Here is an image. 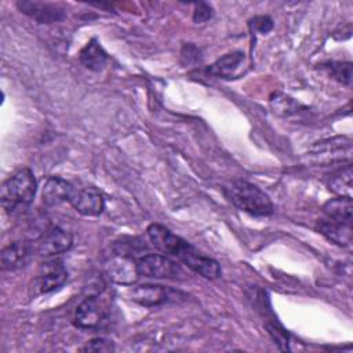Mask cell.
Masks as SVG:
<instances>
[{
	"label": "cell",
	"instance_id": "6da1fadb",
	"mask_svg": "<svg viewBox=\"0 0 353 353\" xmlns=\"http://www.w3.org/2000/svg\"><path fill=\"white\" fill-rule=\"evenodd\" d=\"M148 237L152 245L164 255H171L178 258L190 270L200 274L207 280H215L221 276L219 263L205 256L189 241L172 233L168 228L160 223H150L146 229Z\"/></svg>",
	"mask_w": 353,
	"mask_h": 353
},
{
	"label": "cell",
	"instance_id": "7a4b0ae2",
	"mask_svg": "<svg viewBox=\"0 0 353 353\" xmlns=\"http://www.w3.org/2000/svg\"><path fill=\"white\" fill-rule=\"evenodd\" d=\"M223 194L236 208L254 216H269L274 211L269 196L258 186L243 179H236L225 185Z\"/></svg>",
	"mask_w": 353,
	"mask_h": 353
},
{
	"label": "cell",
	"instance_id": "3957f363",
	"mask_svg": "<svg viewBox=\"0 0 353 353\" xmlns=\"http://www.w3.org/2000/svg\"><path fill=\"white\" fill-rule=\"evenodd\" d=\"M37 190V182L30 168H21L3 182L0 188V201L6 212L11 214L28 207Z\"/></svg>",
	"mask_w": 353,
	"mask_h": 353
},
{
	"label": "cell",
	"instance_id": "277c9868",
	"mask_svg": "<svg viewBox=\"0 0 353 353\" xmlns=\"http://www.w3.org/2000/svg\"><path fill=\"white\" fill-rule=\"evenodd\" d=\"M139 276L149 279H185V272L179 263L164 254H146L137 259Z\"/></svg>",
	"mask_w": 353,
	"mask_h": 353
},
{
	"label": "cell",
	"instance_id": "5b68a950",
	"mask_svg": "<svg viewBox=\"0 0 353 353\" xmlns=\"http://www.w3.org/2000/svg\"><path fill=\"white\" fill-rule=\"evenodd\" d=\"M72 244L73 236L70 232L59 226H51L34 241L33 248L39 255L50 258L66 252L70 250Z\"/></svg>",
	"mask_w": 353,
	"mask_h": 353
},
{
	"label": "cell",
	"instance_id": "8992f818",
	"mask_svg": "<svg viewBox=\"0 0 353 353\" xmlns=\"http://www.w3.org/2000/svg\"><path fill=\"white\" fill-rule=\"evenodd\" d=\"M130 296L134 302L142 306H156L165 302H175L185 295L178 290L160 284H143L132 288Z\"/></svg>",
	"mask_w": 353,
	"mask_h": 353
},
{
	"label": "cell",
	"instance_id": "52a82bcc",
	"mask_svg": "<svg viewBox=\"0 0 353 353\" xmlns=\"http://www.w3.org/2000/svg\"><path fill=\"white\" fill-rule=\"evenodd\" d=\"M105 272L108 277L121 285H131L138 280L139 272L137 266V261L127 254H116L113 255L105 265Z\"/></svg>",
	"mask_w": 353,
	"mask_h": 353
},
{
	"label": "cell",
	"instance_id": "ba28073f",
	"mask_svg": "<svg viewBox=\"0 0 353 353\" xmlns=\"http://www.w3.org/2000/svg\"><path fill=\"white\" fill-rule=\"evenodd\" d=\"M69 203L79 214L85 216H98L105 208L102 193L92 186L74 189Z\"/></svg>",
	"mask_w": 353,
	"mask_h": 353
},
{
	"label": "cell",
	"instance_id": "9c48e42d",
	"mask_svg": "<svg viewBox=\"0 0 353 353\" xmlns=\"http://www.w3.org/2000/svg\"><path fill=\"white\" fill-rule=\"evenodd\" d=\"M68 280V270L61 261H48L43 263L39 269L36 277V288L39 294L51 292L61 285H63Z\"/></svg>",
	"mask_w": 353,
	"mask_h": 353
},
{
	"label": "cell",
	"instance_id": "30bf717a",
	"mask_svg": "<svg viewBox=\"0 0 353 353\" xmlns=\"http://www.w3.org/2000/svg\"><path fill=\"white\" fill-rule=\"evenodd\" d=\"M106 312L97 295H88L81 301L74 313L73 324L79 328H98L105 320Z\"/></svg>",
	"mask_w": 353,
	"mask_h": 353
},
{
	"label": "cell",
	"instance_id": "8fae6325",
	"mask_svg": "<svg viewBox=\"0 0 353 353\" xmlns=\"http://www.w3.org/2000/svg\"><path fill=\"white\" fill-rule=\"evenodd\" d=\"M19 11L39 23H54L65 18V10L58 4L22 0L17 3Z\"/></svg>",
	"mask_w": 353,
	"mask_h": 353
},
{
	"label": "cell",
	"instance_id": "7c38bea8",
	"mask_svg": "<svg viewBox=\"0 0 353 353\" xmlns=\"http://www.w3.org/2000/svg\"><path fill=\"white\" fill-rule=\"evenodd\" d=\"M73 192H74V188L66 179L61 176H50L43 186V192H41L43 203L48 207H54L61 203L70 201Z\"/></svg>",
	"mask_w": 353,
	"mask_h": 353
},
{
	"label": "cell",
	"instance_id": "4fadbf2b",
	"mask_svg": "<svg viewBox=\"0 0 353 353\" xmlns=\"http://www.w3.org/2000/svg\"><path fill=\"white\" fill-rule=\"evenodd\" d=\"M34 248L28 241H14L3 248L0 254V262L3 270H17L23 268Z\"/></svg>",
	"mask_w": 353,
	"mask_h": 353
},
{
	"label": "cell",
	"instance_id": "5bb4252c",
	"mask_svg": "<svg viewBox=\"0 0 353 353\" xmlns=\"http://www.w3.org/2000/svg\"><path fill=\"white\" fill-rule=\"evenodd\" d=\"M243 62H244V54L241 51H233V52L223 55L218 61H215L207 69V72H208V74L215 76V77L233 79L237 76V72H239L240 66L243 65Z\"/></svg>",
	"mask_w": 353,
	"mask_h": 353
},
{
	"label": "cell",
	"instance_id": "9a60e30c",
	"mask_svg": "<svg viewBox=\"0 0 353 353\" xmlns=\"http://www.w3.org/2000/svg\"><path fill=\"white\" fill-rule=\"evenodd\" d=\"M316 229L330 241L338 245H349L352 243V225L335 222L331 219H321L317 222Z\"/></svg>",
	"mask_w": 353,
	"mask_h": 353
},
{
	"label": "cell",
	"instance_id": "2e32d148",
	"mask_svg": "<svg viewBox=\"0 0 353 353\" xmlns=\"http://www.w3.org/2000/svg\"><path fill=\"white\" fill-rule=\"evenodd\" d=\"M80 62L84 68L92 72H99L108 62V54L97 39H91L79 54Z\"/></svg>",
	"mask_w": 353,
	"mask_h": 353
},
{
	"label": "cell",
	"instance_id": "e0dca14e",
	"mask_svg": "<svg viewBox=\"0 0 353 353\" xmlns=\"http://www.w3.org/2000/svg\"><path fill=\"white\" fill-rule=\"evenodd\" d=\"M323 212L325 214L327 219L352 225V214H353L352 197L339 196L325 201L323 205Z\"/></svg>",
	"mask_w": 353,
	"mask_h": 353
},
{
	"label": "cell",
	"instance_id": "ac0fdd59",
	"mask_svg": "<svg viewBox=\"0 0 353 353\" xmlns=\"http://www.w3.org/2000/svg\"><path fill=\"white\" fill-rule=\"evenodd\" d=\"M328 186L332 192L339 193L341 196L350 197V190H352V168H350V165H347L345 170L334 174L330 178Z\"/></svg>",
	"mask_w": 353,
	"mask_h": 353
},
{
	"label": "cell",
	"instance_id": "d6986e66",
	"mask_svg": "<svg viewBox=\"0 0 353 353\" xmlns=\"http://www.w3.org/2000/svg\"><path fill=\"white\" fill-rule=\"evenodd\" d=\"M321 66L336 81H339L347 87L352 84V63L350 62H328Z\"/></svg>",
	"mask_w": 353,
	"mask_h": 353
},
{
	"label": "cell",
	"instance_id": "ffe728a7",
	"mask_svg": "<svg viewBox=\"0 0 353 353\" xmlns=\"http://www.w3.org/2000/svg\"><path fill=\"white\" fill-rule=\"evenodd\" d=\"M273 103V109L274 113H283V114H291L295 113L299 108V103H296L292 98L281 95V98L279 95H276V99H272Z\"/></svg>",
	"mask_w": 353,
	"mask_h": 353
},
{
	"label": "cell",
	"instance_id": "44dd1931",
	"mask_svg": "<svg viewBox=\"0 0 353 353\" xmlns=\"http://www.w3.org/2000/svg\"><path fill=\"white\" fill-rule=\"evenodd\" d=\"M83 352H95V353H110L114 350V343L110 339L106 338H94L88 341L84 347L81 349Z\"/></svg>",
	"mask_w": 353,
	"mask_h": 353
},
{
	"label": "cell",
	"instance_id": "7402d4cb",
	"mask_svg": "<svg viewBox=\"0 0 353 353\" xmlns=\"http://www.w3.org/2000/svg\"><path fill=\"white\" fill-rule=\"evenodd\" d=\"M250 26H251L254 30H256V32H259V33H262V34H266V33H269V32L272 30V28H273V21H272V18L268 17V15H258V17H254V18L250 21Z\"/></svg>",
	"mask_w": 353,
	"mask_h": 353
},
{
	"label": "cell",
	"instance_id": "603a6c76",
	"mask_svg": "<svg viewBox=\"0 0 353 353\" xmlns=\"http://www.w3.org/2000/svg\"><path fill=\"white\" fill-rule=\"evenodd\" d=\"M212 17V8L207 3H196L194 4V11H193V21L196 23H203L208 21Z\"/></svg>",
	"mask_w": 353,
	"mask_h": 353
},
{
	"label": "cell",
	"instance_id": "cb8c5ba5",
	"mask_svg": "<svg viewBox=\"0 0 353 353\" xmlns=\"http://www.w3.org/2000/svg\"><path fill=\"white\" fill-rule=\"evenodd\" d=\"M266 327H268L269 334L272 335V338L276 341V343H277L283 350H287V349H288V334H287L284 330H280L279 327L272 325V324H268Z\"/></svg>",
	"mask_w": 353,
	"mask_h": 353
}]
</instances>
